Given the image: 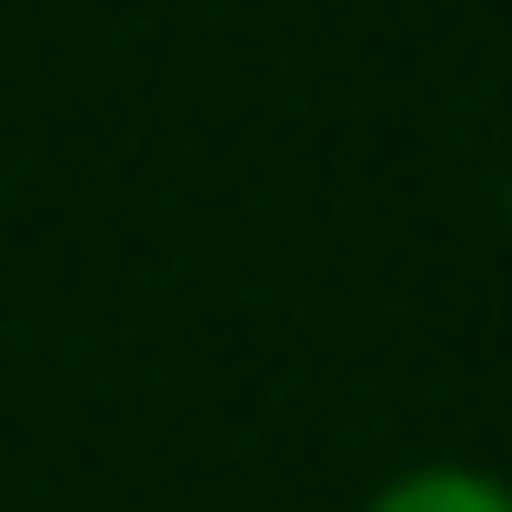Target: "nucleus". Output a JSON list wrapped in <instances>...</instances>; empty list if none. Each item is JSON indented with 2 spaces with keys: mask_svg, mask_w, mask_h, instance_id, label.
Returning <instances> with one entry per match:
<instances>
[{
  "mask_svg": "<svg viewBox=\"0 0 512 512\" xmlns=\"http://www.w3.org/2000/svg\"><path fill=\"white\" fill-rule=\"evenodd\" d=\"M362 512H512V482L492 462H402L362 492Z\"/></svg>",
  "mask_w": 512,
  "mask_h": 512,
  "instance_id": "nucleus-1",
  "label": "nucleus"
}]
</instances>
